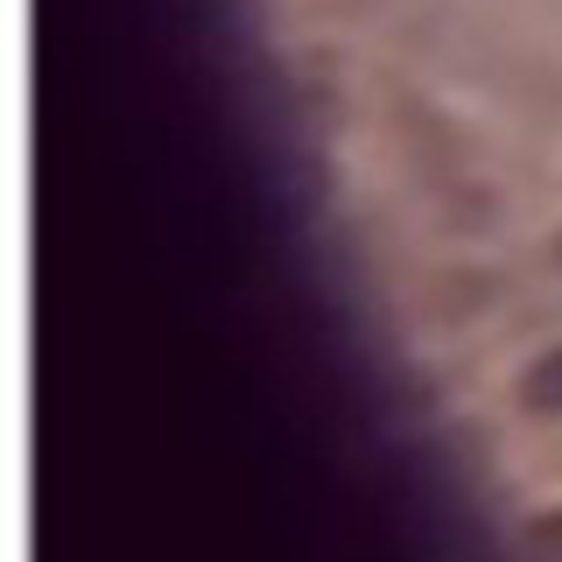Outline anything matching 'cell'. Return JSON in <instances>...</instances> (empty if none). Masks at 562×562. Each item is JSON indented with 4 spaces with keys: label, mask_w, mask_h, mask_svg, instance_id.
Segmentation results:
<instances>
[{
    "label": "cell",
    "mask_w": 562,
    "mask_h": 562,
    "mask_svg": "<svg viewBox=\"0 0 562 562\" xmlns=\"http://www.w3.org/2000/svg\"><path fill=\"white\" fill-rule=\"evenodd\" d=\"M535 386H541V394H562V351L549 366H535Z\"/></svg>",
    "instance_id": "1"
}]
</instances>
